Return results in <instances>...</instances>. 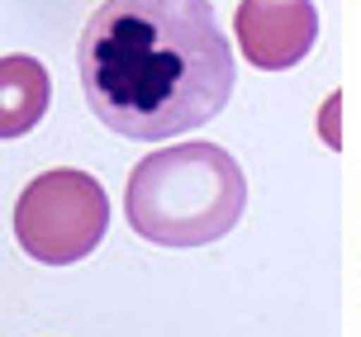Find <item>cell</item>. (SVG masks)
Instances as JSON below:
<instances>
[{
	"label": "cell",
	"mask_w": 361,
	"mask_h": 337,
	"mask_svg": "<svg viewBox=\"0 0 361 337\" xmlns=\"http://www.w3.org/2000/svg\"><path fill=\"white\" fill-rule=\"evenodd\" d=\"M76 62L95 119L138 142L209 124L238 81L209 0H105L81 29Z\"/></svg>",
	"instance_id": "6da1fadb"
},
{
	"label": "cell",
	"mask_w": 361,
	"mask_h": 337,
	"mask_svg": "<svg viewBox=\"0 0 361 337\" xmlns=\"http://www.w3.org/2000/svg\"><path fill=\"white\" fill-rule=\"evenodd\" d=\"M247 176L214 142H176L133 166L124 190L128 228L157 247H204L243 219Z\"/></svg>",
	"instance_id": "7a4b0ae2"
},
{
	"label": "cell",
	"mask_w": 361,
	"mask_h": 337,
	"mask_svg": "<svg viewBox=\"0 0 361 337\" xmlns=\"http://www.w3.org/2000/svg\"><path fill=\"white\" fill-rule=\"evenodd\" d=\"M109 228V195L86 171H43L19 190L15 238L43 266H67L95 252Z\"/></svg>",
	"instance_id": "3957f363"
},
{
	"label": "cell",
	"mask_w": 361,
	"mask_h": 337,
	"mask_svg": "<svg viewBox=\"0 0 361 337\" xmlns=\"http://www.w3.org/2000/svg\"><path fill=\"white\" fill-rule=\"evenodd\" d=\"M243 57L262 71L300 67L319 38L314 0H243L233 15Z\"/></svg>",
	"instance_id": "277c9868"
},
{
	"label": "cell",
	"mask_w": 361,
	"mask_h": 337,
	"mask_svg": "<svg viewBox=\"0 0 361 337\" xmlns=\"http://www.w3.org/2000/svg\"><path fill=\"white\" fill-rule=\"evenodd\" d=\"M48 95L53 81L38 57H0V138H24L29 128H38V119L48 114Z\"/></svg>",
	"instance_id": "5b68a950"
}]
</instances>
